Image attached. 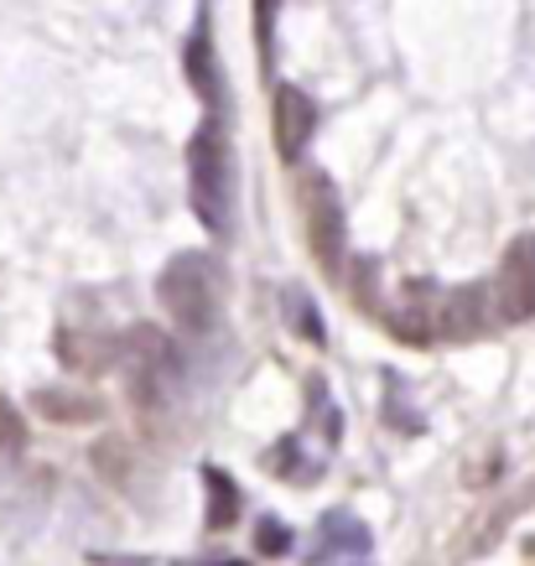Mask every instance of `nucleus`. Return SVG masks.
I'll return each instance as SVG.
<instances>
[{"mask_svg":"<svg viewBox=\"0 0 535 566\" xmlns=\"http://www.w3.org/2000/svg\"><path fill=\"white\" fill-rule=\"evenodd\" d=\"M286 323H292V333H302L307 344H323L328 338V327H323V317H317V302H312L307 292H286Z\"/></svg>","mask_w":535,"mask_h":566,"instance_id":"obj_12","label":"nucleus"},{"mask_svg":"<svg viewBox=\"0 0 535 566\" xmlns=\"http://www.w3.org/2000/svg\"><path fill=\"white\" fill-rule=\"evenodd\" d=\"M494 312L504 323H531L535 317V234H515L500 255L494 275Z\"/></svg>","mask_w":535,"mask_h":566,"instance_id":"obj_5","label":"nucleus"},{"mask_svg":"<svg viewBox=\"0 0 535 566\" xmlns=\"http://www.w3.org/2000/svg\"><path fill=\"white\" fill-rule=\"evenodd\" d=\"M375 551V535L354 510H328L312 531L307 546V566H328V562H364Z\"/></svg>","mask_w":535,"mask_h":566,"instance_id":"obj_6","label":"nucleus"},{"mask_svg":"<svg viewBox=\"0 0 535 566\" xmlns=\"http://www.w3.org/2000/svg\"><path fill=\"white\" fill-rule=\"evenodd\" d=\"M489 302H494L489 286H448V292H442V344L479 338L489 327V317H500Z\"/></svg>","mask_w":535,"mask_h":566,"instance_id":"obj_8","label":"nucleus"},{"mask_svg":"<svg viewBox=\"0 0 535 566\" xmlns=\"http://www.w3.org/2000/svg\"><path fill=\"white\" fill-rule=\"evenodd\" d=\"M276 6H281V0H255V36H260V48H271V36H276Z\"/></svg>","mask_w":535,"mask_h":566,"instance_id":"obj_15","label":"nucleus"},{"mask_svg":"<svg viewBox=\"0 0 535 566\" xmlns=\"http://www.w3.org/2000/svg\"><path fill=\"white\" fill-rule=\"evenodd\" d=\"M271 130H276L281 161H302L312 130H317V104H312V94H302L296 84H281L276 99H271Z\"/></svg>","mask_w":535,"mask_h":566,"instance_id":"obj_7","label":"nucleus"},{"mask_svg":"<svg viewBox=\"0 0 535 566\" xmlns=\"http://www.w3.org/2000/svg\"><path fill=\"white\" fill-rule=\"evenodd\" d=\"M21 437H27V431H21L17 406H11V400H0V452H6V447H21Z\"/></svg>","mask_w":535,"mask_h":566,"instance_id":"obj_14","label":"nucleus"},{"mask_svg":"<svg viewBox=\"0 0 535 566\" xmlns=\"http://www.w3.org/2000/svg\"><path fill=\"white\" fill-rule=\"evenodd\" d=\"M120 359H125V375H130V400H136L140 411H156L167 390H172V344H167V333H156V327H130L120 338Z\"/></svg>","mask_w":535,"mask_h":566,"instance_id":"obj_4","label":"nucleus"},{"mask_svg":"<svg viewBox=\"0 0 535 566\" xmlns=\"http://www.w3.org/2000/svg\"><path fill=\"white\" fill-rule=\"evenodd\" d=\"M156 302L167 307V317H172V327L182 338H192V344L208 338L213 323H219V281H213L208 255L182 250V255L167 260L161 275H156Z\"/></svg>","mask_w":535,"mask_h":566,"instance_id":"obj_1","label":"nucleus"},{"mask_svg":"<svg viewBox=\"0 0 535 566\" xmlns=\"http://www.w3.org/2000/svg\"><path fill=\"white\" fill-rule=\"evenodd\" d=\"M255 546L265 551V556H286V551H292V531H286L281 520H260V531H255Z\"/></svg>","mask_w":535,"mask_h":566,"instance_id":"obj_13","label":"nucleus"},{"mask_svg":"<svg viewBox=\"0 0 535 566\" xmlns=\"http://www.w3.org/2000/svg\"><path fill=\"white\" fill-rule=\"evenodd\" d=\"M265 468L276 473L281 483H317L323 479V463H312L307 452H302V437H286L265 452Z\"/></svg>","mask_w":535,"mask_h":566,"instance_id":"obj_11","label":"nucleus"},{"mask_svg":"<svg viewBox=\"0 0 535 566\" xmlns=\"http://www.w3.org/2000/svg\"><path fill=\"white\" fill-rule=\"evenodd\" d=\"M296 198H302V229H307L317 265L328 275H344L338 271V260H344V198H338V188L328 182V172H302Z\"/></svg>","mask_w":535,"mask_h":566,"instance_id":"obj_3","label":"nucleus"},{"mask_svg":"<svg viewBox=\"0 0 535 566\" xmlns=\"http://www.w3.org/2000/svg\"><path fill=\"white\" fill-rule=\"evenodd\" d=\"M359 566H364V562H359Z\"/></svg>","mask_w":535,"mask_h":566,"instance_id":"obj_16","label":"nucleus"},{"mask_svg":"<svg viewBox=\"0 0 535 566\" xmlns=\"http://www.w3.org/2000/svg\"><path fill=\"white\" fill-rule=\"evenodd\" d=\"M203 489H208V531H229L240 520V483L229 479L224 468H203Z\"/></svg>","mask_w":535,"mask_h":566,"instance_id":"obj_10","label":"nucleus"},{"mask_svg":"<svg viewBox=\"0 0 535 566\" xmlns=\"http://www.w3.org/2000/svg\"><path fill=\"white\" fill-rule=\"evenodd\" d=\"M188 198L208 234H229V151L213 120H203L188 140Z\"/></svg>","mask_w":535,"mask_h":566,"instance_id":"obj_2","label":"nucleus"},{"mask_svg":"<svg viewBox=\"0 0 535 566\" xmlns=\"http://www.w3.org/2000/svg\"><path fill=\"white\" fill-rule=\"evenodd\" d=\"M182 69H188V84L198 88V99H219V78H213V48H208V21H198L182 48Z\"/></svg>","mask_w":535,"mask_h":566,"instance_id":"obj_9","label":"nucleus"}]
</instances>
